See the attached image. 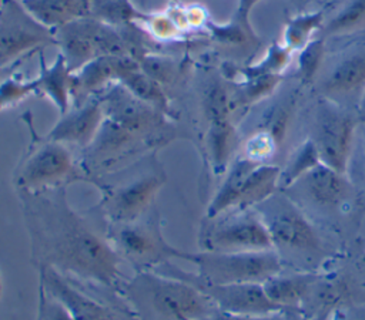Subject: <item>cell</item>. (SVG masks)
<instances>
[{"instance_id":"1","label":"cell","mask_w":365,"mask_h":320,"mask_svg":"<svg viewBox=\"0 0 365 320\" xmlns=\"http://www.w3.org/2000/svg\"><path fill=\"white\" fill-rule=\"evenodd\" d=\"M66 186L17 192L30 240V260L37 270L51 267L80 283L121 296V259L83 213L71 208Z\"/></svg>"},{"instance_id":"2","label":"cell","mask_w":365,"mask_h":320,"mask_svg":"<svg viewBox=\"0 0 365 320\" xmlns=\"http://www.w3.org/2000/svg\"><path fill=\"white\" fill-rule=\"evenodd\" d=\"M103 122L93 142L80 152L88 178L124 168L178 138L174 119L114 82L98 94Z\"/></svg>"},{"instance_id":"3","label":"cell","mask_w":365,"mask_h":320,"mask_svg":"<svg viewBox=\"0 0 365 320\" xmlns=\"http://www.w3.org/2000/svg\"><path fill=\"white\" fill-rule=\"evenodd\" d=\"M157 152L91 179L90 183L101 193L94 210L106 223L134 222L153 208L155 196L167 182V172Z\"/></svg>"},{"instance_id":"4","label":"cell","mask_w":365,"mask_h":320,"mask_svg":"<svg viewBox=\"0 0 365 320\" xmlns=\"http://www.w3.org/2000/svg\"><path fill=\"white\" fill-rule=\"evenodd\" d=\"M121 297L137 320H198L218 310L194 284L155 270L137 272Z\"/></svg>"},{"instance_id":"5","label":"cell","mask_w":365,"mask_h":320,"mask_svg":"<svg viewBox=\"0 0 365 320\" xmlns=\"http://www.w3.org/2000/svg\"><path fill=\"white\" fill-rule=\"evenodd\" d=\"M194 78L197 108L204 122L205 155L212 174L224 175L238 145L232 88L214 68H198Z\"/></svg>"},{"instance_id":"6","label":"cell","mask_w":365,"mask_h":320,"mask_svg":"<svg viewBox=\"0 0 365 320\" xmlns=\"http://www.w3.org/2000/svg\"><path fill=\"white\" fill-rule=\"evenodd\" d=\"M21 119L27 125L30 141L14 168L13 183L17 192H40L67 188L73 182H88L78 151L37 134L30 111Z\"/></svg>"},{"instance_id":"7","label":"cell","mask_w":365,"mask_h":320,"mask_svg":"<svg viewBox=\"0 0 365 320\" xmlns=\"http://www.w3.org/2000/svg\"><path fill=\"white\" fill-rule=\"evenodd\" d=\"M106 235L120 259L130 263L135 273L154 270L174 259L191 262V252L165 239L160 212L154 206L134 222L106 223Z\"/></svg>"},{"instance_id":"8","label":"cell","mask_w":365,"mask_h":320,"mask_svg":"<svg viewBox=\"0 0 365 320\" xmlns=\"http://www.w3.org/2000/svg\"><path fill=\"white\" fill-rule=\"evenodd\" d=\"M279 176L278 165L254 162L242 155L235 156L207 208L205 218L212 219L230 210L257 206L279 191Z\"/></svg>"},{"instance_id":"9","label":"cell","mask_w":365,"mask_h":320,"mask_svg":"<svg viewBox=\"0 0 365 320\" xmlns=\"http://www.w3.org/2000/svg\"><path fill=\"white\" fill-rule=\"evenodd\" d=\"M359 121L358 111L318 97L311 115L308 138L314 142L322 164L348 174Z\"/></svg>"},{"instance_id":"10","label":"cell","mask_w":365,"mask_h":320,"mask_svg":"<svg viewBox=\"0 0 365 320\" xmlns=\"http://www.w3.org/2000/svg\"><path fill=\"white\" fill-rule=\"evenodd\" d=\"M197 276L212 284L264 283L282 269L274 249L262 252H207L191 253Z\"/></svg>"},{"instance_id":"11","label":"cell","mask_w":365,"mask_h":320,"mask_svg":"<svg viewBox=\"0 0 365 320\" xmlns=\"http://www.w3.org/2000/svg\"><path fill=\"white\" fill-rule=\"evenodd\" d=\"M265 223L272 247L302 255H318L322 242L317 229L285 192L278 191L264 202L254 206Z\"/></svg>"},{"instance_id":"12","label":"cell","mask_w":365,"mask_h":320,"mask_svg":"<svg viewBox=\"0 0 365 320\" xmlns=\"http://www.w3.org/2000/svg\"><path fill=\"white\" fill-rule=\"evenodd\" d=\"M54 31L56 46L67 67L76 73L87 63L106 55L130 57L121 33L90 16L61 26Z\"/></svg>"},{"instance_id":"13","label":"cell","mask_w":365,"mask_h":320,"mask_svg":"<svg viewBox=\"0 0 365 320\" xmlns=\"http://www.w3.org/2000/svg\"><path fill=\"white\" fill-rule=\"evenodd\" d=\"M201 249L207 252H262L272 247L265 223L254 208L230 210L201 229Z\"/></svg>"},{"instance_id":"14","label":"cell","mask_w":365,"mask_h":320,"mask_svg":"<svg viewBox=\"0 0 365 320\" xmlns=\"http://www.w3.org/2000/svg\"><path fill=\"white\" fill-rule=\"evenodd\" d=\"M154 270L194 284L210 297L220 311L248 317H262L281 313V310L268 299L262 283L212 284L201 280L197 273L182 270L171 262L164 263Z\"/></svg>"},{"instance_id":"15","label":"cell","mask_w":365,"mask_h":320,"mask_svg":"<svg viewBox=\"0 0 365 320\" xmlns=\"http://www.w3.org/2000/svg\"><path fill=\"white\" fill-rule=\"evenodd\" d=\"M56 46L54 31L36 20L20 0H3L0 7V65Z\"/></svg>"},{"instance_id":"16","label":"cell","mask_w":365,"mask_h":320,"mask_svg":"<svg viewBox=\"0 0 365 320\" xmlns=\"http://www.w3.org/2000/svg\"><path fill=\"white\" fill-rule=\"evenodd\" d=\"M298 206H309L322 213L342 212L358 201V192L348 174L319 164L282 189Z\"/></svg>"},{"instance_id":"17","label":"cell","mask_w":365,"mask_h":320,"mask_svg":"<svg viewBox=\"0 0 365 320\" xmlns=\"http://www.w3.org/2000/svg\"><path fill=\"white\" fill-rule=\"evenodd\" d=\"M318 97L358 111L365 91V43L355 44L324 65L314 82Z\"/></svg>"},{"instance_id":"18","label":"cell","mask_w":365,"mask_h":320,"mask_svg":"<svg viewBox=\"0 0 365 320\" xmlns=\"http://www.w3.org/2000/svg\"><path fill=\"white\" fill-rule=\"evenodd\" d=\"M40 284L70 311L74 320H125L135 319L131 309L117 307L96 299L78 284L51 267L38 270Z\"/></svg>"},{"instance_id":"19","label":"cell","mask_w":365,"mask_h":320,"mask_svg":"<svg viewBox=\"0 0 365 320\" xmlns=\"http://www.w3.org/2000/svg\"><path fill=\"white\" fill-rule=\"evenodd\" d=\"M103 118L101 101L98 95H96L80 105L70 107L66 114L60 115L58 121L46 137L81 152L96 138Z\"/></svg>"},{"instance_id":"20","label":"cell","mask_w":365,"mask_h":320,"mask_svg":"<svg viewBox=\"0 0 365 320\" xmlns=\"http://www.w3.org/2000/svg\"><path fill=\"white\" fill-rule=\"evenodd\" d=\"M134 58L125 55L98 57L80 70L73 73L71 78V107L80 105L91 97L98 95L111 84L118 81L121 71Z\"/></svg>"},{"instance_id":"21","label":"cell","mask_w":365,"mask_h":320,"mask_svg":"<svg viewBox=\"0 0 365 320\" xmlns=\"http://www.w3.org/2000/svg\"><path fill=\"white\" fill-rule=\"evenodd\" d=\"M40 68L37 81H38V95L48 98L53 105L57 108L58 114H66L71 107V78L73 73L66 64L64 57L58 53L56 60L48 64L43 55V50L38 53Z\"/></svg>"},{"instance_id":"22","label":"cell","mask_w":365,"mask_h":320,"mask_svg":"<svg viewBox=\"0 0 365 320\" xmlns=\"http://www.w3.org/2000/svg\"><path fill=\"white\" fill-rule=\"evenodd\" d=\"M118 84L127 88L134 97L138 100L150 104L151 107L160 110L165 115H168L175 122L178 121L180 115L173 107V100L168 92L155 82L151 77H148L140 67L138 61L133 60L120 74Z\"/></svg>"},{"instance_id":"23","label":"cell","mask_w":365,"mask_h":320,"mask_svg":"<svg viewBox=\"0 0 365 320\" xmlns=\"http://www.w3.org/2000/svg\"><path fill=\"white\" fill-rule=\"evenodd\" d=\"M27 11L46 27L56 30L90 16L91 0H20Z\"/></svg>"},{"instance_id":"24","label":"cell","mask_w":365,"mask_h":320,"mask_svg":"<svg viewBox=\"0 0 365 320\" xmlns=\"http://www.w3.org/2000/svg\"><path fill=\"white\" fill-rule=\"evenodd\" d=\"M317 276L311 273L281 274V272L262 283L268 299L282 311L299 306L309 294Z\"/></svg>"},{"instance_id":"25","label":"cell","mask_w":365,"mask_h":320,"mask_svg":"<svg viewBox=\"0 0 365 320\" xmlns=\"http://www.w3.org/2000/svg\"><path fill=\"white\" fill-rule=\"evenodd\" d=\"M141 70L158 82L171 97L177 88H182L188 81L187 61L167 53H150L138 61Z\"/></svg>"},{"instance_id":"26","label":"cell","mask_w":365,"mask_h":320,"mask_svg":"<svg viewBox=\"0 0 365 320\" xmlns=\"http://www.w3.org/2000/svg\"><path fill=\"white\" fill-rule=\"evenodd\" d=\"M365 31V0H342L324 21L318 37L339 38Z\"/></svg>"},{"instance_id":"27","label":"cell","mask_w":365,"mask_h":320,"mask_svg":"<svg viewBox=\"0 0 365 320\" xmlns=\"http://www.w3.org/2000/svg\"><path fill=\"white\" fill-rule=\"evenodd\" d=\"M205 34L220 48L225 51H255L259 46V38L251 26L241 24L232 18L225 23H215L211 20L207 26Z\"/></svg>"},{"instance_id":"28","label":"cell","mask_w":365,"mask_h":320,"mask_svg":"<svg viewBox=\"0 0 365 320\" xmlns=\"http://www.w3.org/2000/svg\"><path fill=\"white\" fill-rule=\"evenodd\" d=\"M325 17L327 13L324 9L304 11L291 17L285 24L281 43L292 53H298L314 40V34L321 31Z\"/></svg>"},{"instance_id":"29","label":"cell","mask_w":365,"mask_h":320,"mask_svg":"<svg viewBox=\"0 0 365 320\" xmlns=\"http://www.w3.org/2000/svg\"><path fill=\"white\" fill-rule=\"evenodd\" d=\"M135 24L158 46L167 47L173 44H181L188 37L178 27L171 14L164 10L147 11L144 10Z\"/></svg>"},{"instance_id":"30","label":"cell","mask_w":365,"mask_h":320,"mask_svg":"<svg viewBox=\"0 0 365 320\" xmlns=\"http://www.w3.org/2000/svg\"><path fill=\"white\" fill-rule=\"evenodd\" d=\"M144 10L133 0H91L90 17L117 30L135 24Z\"/></svg>"},{"instance_id":"31","label":"cell","mask_w":365,"mask_h":320,"mask_svg":"<svg viewBox=\"0 0 365 320\" xmlns=\"http://www.w3.org/2000/svg\"><path fill=\"white\" fill-rule=\"evenodd\" d=\"M319 164L321 158L314 142L309 138L304 139L288 158L285 166L281 168L279 191L287 189L289 185H292L295 181H298L301 176H304Z\"/></svg>"},{"instance_id":"32","label":"cell","mask_w":365,"mask_h":320,"mask_svg":"<svg viewBox=\"0 0 365 320\" xmlns=\"http://www.w3.org/2000/svg\"><path fill=\"white\" fill-rule=\"evenodd\" d=\"M325 61V40L317 37L298 51L295 74L301 84H314Z\"/></svg>"},{"instance_id":"33","label":"cell","mask_w":365,"mask_h":320,"mask_svg":"<svg viewBox=\"0 0 365 320\" xmlns=\"http://www.w3.org/2000/svg\"><path fill=\"white\" fill-rule=\"evenodd\" d=\"M34 94H38L37 77L26 78L19 71L13 73L0 82V112L19 105Z\"/></svg>"},{"instance_id":"34","label":"cell","mask_w":365,"mask_h":320,"mask_svg":"<svg viewBox=\"0 0 365 320\" xmlns=\"http://www.w3.org/2000/svg\"><path fill=\"white\" fill-rule=\"evenodd\" d=\"M278 149L279 145L272 134L264 128H258L244 141L241 155L254 162L269 164Z\"/></svg>"},{"instance_id":"35","label":"cell","mask_w":365,"mask_h":320,"mask_svg":"<svg viewBox=\"0 0 365 320\" xmlns=\"http://www.w3.org/2000/svg\"><path fill=\"white\" fill-rule=\"evenodd\" d=\"M292 51L287 48L281 41L272 44L265 55L257 64L247 65L241 68V74H274L281 75V73L289 65L292 58Z\"/></svg>"},{"instance_id":"36","label":"cell","mask_w":365,"mask_h":320,"mask_svg":"<svg viewBox=\"0 0 365 320\" xmlns=\"http://www.w3.org/2000/svg\"><path fill=\"white\" fill-rule=\"evenodd\" d=\"M37 320H74L67 307L38 284Z\"/></svg>"},{"instance_id":"37","label":"cell","mask_w":365,"mask_h":320,"mask_svg":"<svg viewBox=\"0 0 365 320\" xmlns=\"http://www.w3.org/2000/svg\"><path fill=\"white\" fill-rule=\"evenodd\" d=\"M198 320H285L281 313L277 314H271V316H262V317H248V316H237V314H230V313H224V311H214L208 316H204Z\"/></svg>"},{"instance_id":"38","label":"cell","mask_w":365,"mask_h":320,"mask_svg":"<svg viewBox=\"0 0 365 320\" xmlns=\"http://www.w3.org/2000/svg\"><path fill=\"white\" fill-rule=\"evenodd\" d=\"M259 0H238L237 3V9L232 14V20L245 24V26H251L250 23V13L252 10V7L258 3Z\"/></svg>"},{"instance_id":"39","label":"cell","mask_w":365,"mask_h":320,"mask_svg":"<svg viewBox=\"0 0 365 320\" xmlns=\"http://www.w3.org/2000/svg\"><path fill=\"white\" fill-rule=\"evenodd\" d=\"M327 320H365V309L334 310Z\"/></svg>"},{"instance_id":"40","label":"cell","mask_w":365,"mask_h":320,"mask_svg":"<svg viewBox=\"0 0 365 320\" xmlns=\"http://www.w3.org/2000/svg\"><path fill=\"white\" fill-rule=\"evenodd\" d=\"M34 54H38V53H33V54H29V55H26V57H23L21 60H19L17 63H14V64H11V65H6V67H1L0 65V82L4 80V78H7L9 75H11L13 73H16V71H19Z\"/></svg>"},{"instance_id":"41","label":"cell","mask_w":365,"mask_h":320,"mask_svg":"<svg viewBox=\"0 0 365 320\" xmlns=\"http://www.w3.org/2000/svg\"><path fill=\"white\" fill-rule=\"evenodd\" d=\"M358 114H359L361 119H362V121H365V91H364L362 98H361L359 105H358Z\"/></svg>"},{"instance_id":"42","label":"cell","mask_w":365,"mask_h":320,"mask_svg":"<svg viewBox=\"0 0 365 320\" xmlns=\"http://www.w3.org/2000/svg\"><path fill=\"white\" fill-rule=\"evenodd\" d=\"M134 3H135V6L138 7V9H141V10H144L145 9V4H147V0H133Z\"/></svg>"},{"instance_id":"43","label":"cell","mask_w":365,"mask_h":320,"mask_svg":"<svg viewBox=\"0 0 365 320\" xmlns=\"http://www.w3.org/2000/svg\"><path fill=\"white\" fill-rule=\"evenodd\" d=\"M1 290H3V283H1V277H0V296H1Z\"/></svg>"},{"instance_id":"44","label":"cell","mask_w":365,"mask_h":320,"mask_svg":"<svg viewBox=\"0 0 365 320\" xmlns=\"http://www.w3.org/2000/svg\"><path fill=\"white\" fill-rule=\"evenodd\" d=\"M1 4H3V0H0V7H1Z\"/></svg>"},{"instance_id":"45","label":"cell","mask_w":365,"mask_h":320,"mask_svg":"<svg viewBox=\"0 0 365 320\" xmlns=\"http://www.w3.org/2000/svg\"><path fill=\"white\" fill-rule=\"evenodd\" d=\"M364 262H365V256H364Z\"/></svg>"},{"instance_id":"46","label":"cell","mask_w":365,"mask_h":320,"mask_svg":"<svg viewBox=\"0 0 365 320\" xmlns=\"http://www.w3.org/2000/svg\"><path fill=\"white\" fill-rule=\"evenodd\" d=\"M364 122H365V121H364Z\"/></svg>"}]
</instances>
